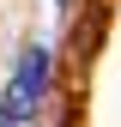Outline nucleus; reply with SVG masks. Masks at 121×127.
<instances>
[{
  "instance_id": "nucleus-1",
  "label": "nucleus",
  "mask_w": 121,
  "mask_h": 127,
  "mask_svg": "<svg viewBox=\"0 0 121 127\" xmlns=\"http://www.w3.org/2000/svg\"><path fill=\"white\" fill-rule=\"evenodd\" d=\"M42 85H49V55H42V49H24L18 73H12V85H6V115H30L36 97H42Z\"/></svg>"
},
{
  "instance_id": "nucleus-2",
  "label": "nucleus",
  "mask_w": 121,
  "mask_h": 127,
  "mask_svg": "<svg viewBox=\"0 0 121 127\" xmlns=\"http://www.w3.org/2000/svg\"><path fill=\"white\" fill-rule=\"evenodd\" d=\"M0 127H12V121H6V115H0Z\"/></svg>"
}]
</instances>
